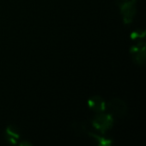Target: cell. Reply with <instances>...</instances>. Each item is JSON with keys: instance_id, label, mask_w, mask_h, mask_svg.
<instances>
[{"instance_id": "1", "label": "cell", "mask_w": 146, "mask_h": 146, "mask_svg": "<svg viewBox=\"0 0 146 146\" xmlns=\"http://www.w3.org/2000/svg\"><path fill=\"white\" fill-rule=\"evenodd\" d=\"M113 116L111 114L106 113H97L91 120V124L97 131L101 134L105 133L106 131L110 129L113 126Z\"/></svg>"}, {"instance_id": "2", "label": "cell", "mask_w": 146, "mask_h": 146, "mask_svg": "<svg viewBox=\"0 0 146 146\" xmlns=\"http://www.w3.org/2000/svg\"><path fill=\"white\" fill-rule=\"evenodd\" d=\"M120 9L122 20L124 24H130L135 18L136 12H137V7H136V0H129L125 1L117 5Z\"/></svg>"}, {"instance_id": "3", "label": "cell", "mask_w": 146, "mask_h": 146, "mask_svg": "<svg viewBox=\"0 0 146 146\" xmlns=\"http://www.w3.org/2000/svg\"><path fill=\"white\" fill-rule=\"evenodd\" d=\"M106 109L109 111V114L116 117H123L128 111L126 102L117 97L112 98L108 102H106Z\"/></svg>"}, {"instance_id": "4", "label": "cell", "mask_w": 146, "mask_h": 146, "mask_svg": "<svg viewBox=\"0 0 146 146\" xmlns=\"http://www.w3.org/2000/svg\"><path fill=\"white\" fill-rule=\"evenodd\" d=\"M134 44L130 47V55H131L133 61L137 65L143 66L145 63L146 52H145V40L143 41H133Z\"/></svg>"}, {"instance_id": "5", "label": "cell", "mask_w": 146, "mask_h": 146, "mask_svg": "<svg viewBox=\"0 0 146 146\" xmlns=\"http://www.w3.org/2000/svg\"><path fill=\"white\" fill-rule=\"evenodd\" d=\"M88 107L96 113H101L106 110V102L101 96L94 95L88 99Z\"/></svg>"}, {"instance_id": "6", "label": "cell", "mask_w": 146, "mask_h": 146, "mask_svg": "<svg viewBox=\"0 0 146 146\" xmlns=\"http://www.w3.org/2000/svg\"><path fill=\"white\" fill-rule=\"evenodd\" d=\"M19 138H20V135H19L18 129L13 125L7 126L6 130H5V139L11 144H17Z\"/></svg>"}, {"instance_id": "7", "label": "cell", "mask_w": 146, "mask_h": 146, "mask_svg": "<svg viewBox=\"0 0 146 146\" xmlns=\"http://www.w3.org/2000/svg\"><path fill=\"white\" fill-rule=\"evenodd\" d=\"M87 136H89L90 139H92L96 144H98L99 146H110L112 144V140L109 139V138H105L102 137V136H99L98 134H95L91 131H88Z\"/></svg>"}, {"instance_id": "8", "label": "cell", "mask_w": 146, "mask_h": 146, "mask_svg": "<svg viewBox=\"0 0 146 146\" xmlns=\"http://www.w3.org/2000/svg\"><path fill=\"white\" fill-rule=\"evenodd\" d=\"M71 127H72V130L75 132L76 134L81 135V136L86 135L87 132L89 131L88 128H87V126H86V124L83 123V122H79V121L73 122L72 125H71Z\"/></svg>"}, {"instance_id": "9", "label": "cell", "mask_w": 146, "mask_h": 146, "mask_svg": "<svg viewBox=\"0 0 146 146\" xmlns=\"http://www.w3.org/2000/svg\"><path fill=\"white\" fill-rule=\"evenodd\" d=\"M130 38L132 41H143L145 40V31L141 30V29H138L135 30L131 33L130 35Z\"/></svg>"}, {"instance_id": "10", "label": "cell", "mask_w": 146, "mask_h": 146, "mask_svg": "<svg viewBox=\"0 0 146 146\" xmlns=\"http://www.w3.org/2000/svg\"><path fill=\"white\" fill-rule=\"evenodd\" d=\"M18 145H20V146H26V145H28V146H31L32 144L30 143V142H28V141H25V140H23V141H18Z\"/></svg>"}]
</instances>
